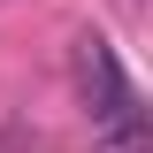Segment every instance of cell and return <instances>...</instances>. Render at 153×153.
Here are the masks:
<instances>
[{
    "label": "cell",
    "mask_w": 153,
    "mask_h": 153,
    "mask_svg": "<svg viewBox=\"0 0 153 153\" xmlns=\"http://www.w3.org/2000/svg\"><path fill=\"white\" fill-rule=\"evenodd\" d=\"M92 153H153V107L123 100L115 115H100L92 123Z\"/></svg>",
    "instance_id": "2"
},
{
    "label": "cell",
    "mask_w": 153,
    "mask_h": 153,
    "mask_svg": "<svg viewBox=\"0 0 153 153\" xmlns=\"http://www.w3.org/2000/svg\"><path fill=\"white\" fill-rule=\"evenodd\" d=\"M76 92H84L92 123H100V115H115L123 100H138V92H130V76H123V61H115V46H107L100 31L76 38Z\"/></svg>",
    "instance_id": "1"
}]
</instances>
